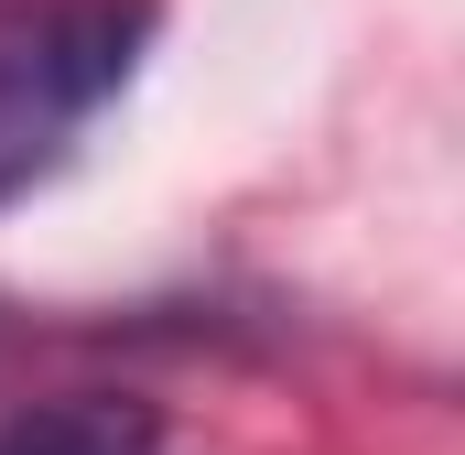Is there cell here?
Segmentation results:
<instances>
[{
	"mask_svg": "<svg viewBox=\"0 0 465 455\" xmlns=\"http://www.w3.org/2000/svg\"><path fill=\"white\" fill-rule=\"evenodd\" d=\"M0 455H163V412L130 390H65L0 423Z\"/></svg>",
	"mask_w": 465,
	"mask_h": 455,
	"instance_id": "2",
	"label": "cell"
},
{
	"mask_svg": "<svg viewBox=\"0 0 465 455\" xmlns=\"http://www.w3.org/2000/svg\"><path fill=\"white\" fill-rule=\"evenodd\" d=\"M152 44V0H44L0 11V207L65 174L87 119L130 87Z\"/></svg>",
	"mask_w": 465,
	"mask_h": 455,
	"instance_id": "1",
	"label": "cell"
}]
</instances>
